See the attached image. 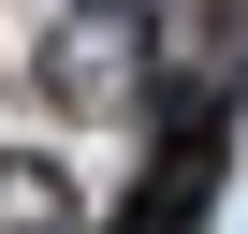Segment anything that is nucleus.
<instances>
[{
    "label": "nucleus",
    "instance_id": "f257e3e1",
    "mask_svg": "<svg viewBox=\"0 0 248 234\" xmlns=\"http://www.w3.org/2000/svg\"><path fill=\"white\" fill-rule=\"evenodd\" d=\"M161 73H175L161 0H59L30 30V88L59 117H132V102H161Z\"/></svg>",
    "mask_w": 248,
    "mask_h": 234
},
{
    "label": "nucleus",
    "instance_id": "f03ea898",
    "mask_svg": "<svg viewBox=\"0 0 248 234\" xmlns=\"http://www.w3.org/2000/svg\"><path fill=\"white\" fill-rule=\"evenodd\" d=\"M0 234H102V205L73 190L59 147H0Z\"/></svg>",
    "mask_w": 248,
    "mask_h": 234
},
{
    "label": "nucleus",
    "instance_id": "7ed1b4c3",
    "mask_svg": "<svg viewBox=\"0 0 248 234\" xmlns=\"http://www.w3.org/2000/svg\"><path fill=\"white\" fill-rule=\"evenodd\" d=\"M117 234H204V147H190V161H161V190L117 219Z\"/></svg>",
    "mask_w": 248,
    "mask_h": 234
}]
</instances>
